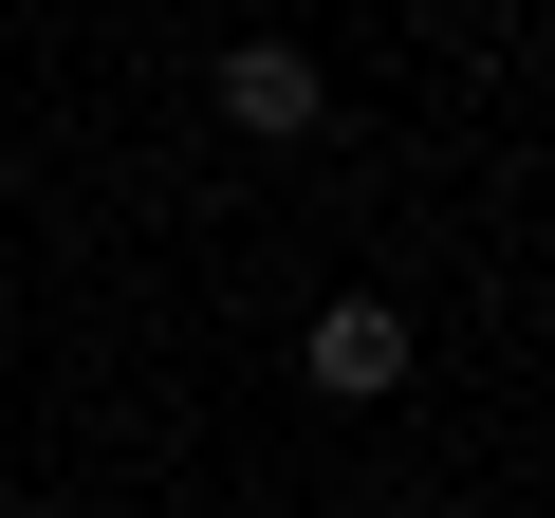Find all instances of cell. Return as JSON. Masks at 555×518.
<instances>
[{"label":"cell","mask_w":555,"mask_h":518,"mask_svg":"<svg viewBox=\"0 0 555 518\" xmlns=\"http://www.w3.org/2000/svg\"><path fill=\"white\" fill-rule=\"evenodd\" d=\"M204 112H222L241 148H297V130H334V75H315L297 38H222V56H204Z\"/></svg>","instance_id":"1"},{"label":"cell","mask_w":555,"mask_h":518,"mask_svg":"<svg viewBox=\"0 0 555 518\" xmlns=\"http://www.w3.org/2000/svg\"><path fill=\"white\" fill-rule=\"evenodd\" d=\"M297 389H315V407H389V389H408V297H315Z\"/></svg>","instance_id":"2"}]
</instances>
